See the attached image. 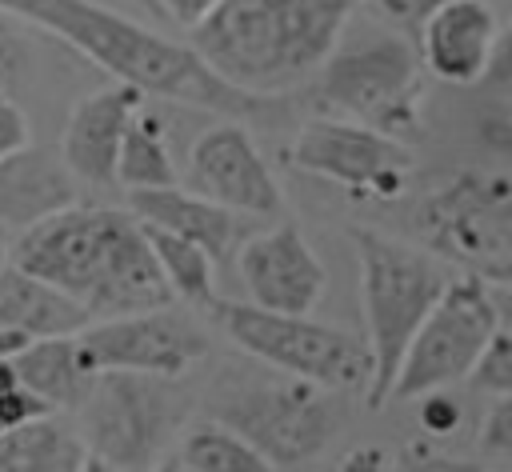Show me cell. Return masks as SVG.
Here are the masks:
<instances>
[{"mask_svg": "<svg viewBox=\"0 0 512 472\" xmlns=\"http://www.w3.org/2000/svg\"><path fill=\"white\" fill-rule=\"evenodd\" d=\"M8 364H12L16 380L24 388H32L52 412L76 408L84 388H88V380H92V372L80 364L76 336H36Z\"/></svg>", "mask_w": 512, "mask_h": 472, "instance_id": "cell-20", "label": "cell"}, {"mask_svg": "<svg viewBox=\"0 0 512 472\" xmlns=\"http://www.w3.org/2000/svg\"><path fill=\"white\" fill-rule=\"evenodd\" d=\"M348 240L360 256V304H364V328L372 352V376L364 392L368 404L380 408L388 400L392 376L400 368L412 332L448 288L452 268L436 252H420L368 224H352Z\"/></svg>", "mask_w": 512, "mask_h": 472, "instance_id": "cell-4", "label": "cell"}, {"mask_svg": "<svg viewBox=\"0 0 512 472\" xmlns=\"http://www.w3.org/2000/svg\"><path fill=\"white\" fill-rule=\"evenodd\" d=\"M188 180H192V192L232 212H244V216L284 212V196L272 168L264 164L248 128L236 120H224L200 132V140L188 148Z\"/></svg>", "mask_w": 512, "mask_h": 472, "instance_id": "cell-13", "label": "cell"}, {"mask_svg": "<svg viewBox=\"0 0 512 472\" xmlns=\"http://www.w3.org/2000/svg\"><path fill=\"white\" fill-rule=\"evenodd\" d=\"M28 68H32L28 40L20 36V28L12 24V16H8V12H0V84H4V88L20 84Z\"/></svg>", "mask_w": 512, "mask_h": 472, "instance_id": "cell-26", "label": "cell"}, {"mask_svg": "<svg viewBox=\"0 0 512 472\" xmlns=\"http://www.w3.org/2000/svg\"><path fill=\"white\" fill-rule=\"evenodd\" d=\"M32 340H36V336H28V332H20V328H0V360H12V356L24 352Z\"/></svg>", "mask_w": 512, "mask_h": 472, "instance_id": "cell-34", "label": "cell"}, {"mask_svg": "<svg viewBox=\"0 0 512 472\" xmlns=\"http://www.w3.org/2000/svg\"><path fill=\"white\" fill-rule=\"evenodd\" d=\"M80 472H116L112 464H104V460H96V456H84V468Z\"/></svg>", "mask_w": 512, "mask_h": 472, "instance_id": "cell-35", "label": "cell"}, {"mask_svg": "<svg viewBox=\"0 0 512 472\" xmlns=\"http://www.w3.org/2000/svg\"><path fill=\"white\" fill-rule=\"evenodd\" d=\"M152 472H184V464H180L176 456H164V460H160V464H156Z\"/></svg>", "mask_w": 512, "mask_h": 472, "instance_id": "cell-36", "label": "cell"}, {"mask_svg": "<svg viewBox=\"0 0 512 472\" xmlns=\"http://www.w3.org/2000/svg\"><path fill=\"white\" fill-rule=\"evenodd\" d=\"M148 4H152V0H148Z\"/></svg>", "mask_w": 512, "mask_h": 472, "instance_id": "cell-39", "label": "cell"}, {"mask_svg": "<svg viewBox=\"0 0 512 472\" xmlns=\"http://www.w3.org/2000/svg\"><path fill=\"white\" fill-rule=\"evenodd\" d=\"M4 260H8V228L0 224V264H4Z\"/></svg>", "mask_w": 512, "mask_h": 472, "instance_id": "cell-37", "label": "cell"}, {"mask_svg": "<svg viewBox=\"0 0 512 472\" xmlns=\"http://www.w3.org/2000/svg\"><path fill=\"white\" fill-rule=\"evenodd\" d=\"M432 252L488 284L512 276V184L500 172H460L420 208Z\"/></svg>", "mask_w": 512, "mask_h": 472, "instance_id": "cell-10", "label": "cell"}, {"mask_svg": "<svg viewBox=\"0 0 512 472\" xmlns=\"http://www.w3.org/2000/svg\"><path fill=\"white\" fill-rule=\"evenodd\" d=\"M128 208L136 220L156 224L172 236H184L192 244H200L212 264H224V256H232L236 240H240V216L192 188L180 184H164V188H128Z\"/></svg>", "mask_w": 512, "mask_h": 472, "instance_id": "cell-18", "label": "cell"}, {"mask_svg": "<svg viewBox=\"0 0 512 472\" xmlns=\"http://www.w3.org/2000/svg\"><path fill=\"white\" fill-rule=\"evenodd\" d=\"M204 348H208L204 336L168 308L92 320L88 328L76 332V352L88 372L124 368V372L180 376L188 364L204 356Z\"/></svg>", "mask_w": 512, "mask_h": 472, "instance_id": "cell-12", "label": "cell"}, {"mask_svg": "<svg viewBox=\"0 0 512 472\" xmlns=\"http://www.w3.org/2000/svg\"><path fill=\"white\" fill-rule=\"evenodd\" d=\"M212 416L216 424L244 436L280 472L312 464L336 432V404L328 388L288 372L232 384L216 396Z\"/></svg>", "mask_w": 512, "mask_h": 472, "instance_id": "cell-9", "label": "cell"}, {"mask_svg": "<svg viewBox=\"0 0 512 472\" xmlns=\"http://www.w3.org/2000/svg\"><path fill=\"white\" fill-rule=\"evenodd\" d=\"M364 4H372L380 16H388L392 24H400V28H408V32H416V24L428 16V8H436L440 0H364Z\"/></svg>", "mask_w": 512, "mask_h": 472, "instance_id": "cell-32", "label": "cell"}, {"mask_svg": "<svg viewBox=\"0 0 512 472\" xmlns=\"http://www.w3.org/2000/svg\"><path fill=\"white\" fill-rule=\"evenodd\" d=\"M476 444H480V452H488L496 460H504L512 452V400L508 396H496V404L488 408V416L476 432Z\"/></svg>", "mask_w": 512, "mask_h": 472, "instance_id": "cell-27", "label": "cell"}, {"mask_svg": "<svg viewBox=\"0 0 512 472\" xmlns=\"http://www.w3.org/2000/svg\"><path fill=\"white\" fill-rule=\"evenodd\" d=\"M144 104V92L132 84H108L92 96H84L60 136V160L68 164V172L84 184H116V152H120V136L128 116Z\"/></svg>", "mask_w": 512, "mask_h": 472, "instance_id": "cell-16", "label": "cell"}, {"mask_svg": "<svg viewBox=\"0 0 512 472\" xmlns=\"http://www.w3.org/2000/svg\"><path fill=\"white\" fill-rule=\"evenodd\" d=\"M420 72L424 68L416 44L392 32H372L364 40L332 48V56L312 76L316 104L324 116L364 124L380 136L408 144L412 136H420V100H424Z\"/></svg>", "mask_w": 512, "mask_h": 472, "instance_id": "cell-6", "label": "cell"}, {"mask_svg": "<svg viewBox=\"0 0 512 472\" xmlns=\"http://www.w3.org/2000/svg\"><path fill=\"white\" fill-rule=\"evenodd\" d=\"M0 432H4V424H0Z\"/></svg>", "mask_w": 512, "mask_h": 472, "instance_id": "cell-38", "label": "cell"}, {"mask_svg": "<svg viewBox=\"0 0 512 472\" xmlns=\"http://www.w3.org/2000/svg\"><path fill=\"white\" fill-rule=\"evenodd\" d=\"M76 176L60 160L56 148L24 144L8 156H0V224L4 228H28L68 204H76Z\"/></svg>", "mask_w": 512, "mask_h": 472, "instance_id": "cell-17", "label": "cell"}, {"mask_svg": "<svg viewBox=\"0 0 512 472\" xmlns=\"http://www.w3.org/2000/svg\"><path fill=\"white\" fill-rule=\"evenodd\" d=\"M84 456V440L52 412L0 432V472H80Z\"/></svg>", "mask_w": 512, "mask_h": 472, "instance_id": "cell-21", "label": "cell"}, {"mask_svg": "<svg viewBox=\"0 0 512 472\" xmlns=\"http://www.w3.org/2000/svg\"><path fill=\"white\" fill-rule=\"evenodd\" d=\"M236 268L252 304L268 312H312L328 284L324 264L292 220L248 236L236 252Z\"/></svg>", "mask_w": 512, "mask_h": 472, "instance_id": "cell-14", "label": "cell"}, {"mask_svg": "<svg viewBox=\"0 0 512 472\" xmlns=\"http://www.w3.org/2000/svg\"><path fill=\"white\" fill-rule=\"evenodd\" d=\"M500 52V12L492 0H440L416 24L420 68L448 84H480Z\"/></svg>", "mask_w": 512, "mask_h": 472, "instance_id": "cell-15", "label": "cell"}, {"mask_svg": "<svg viewBox=\"0 0 512 472\" xmlns=\"http://www.w3.org/2000/svg\"><path fill=\"white\" fill-rule=\"evenodd\" d=\"M284 160L300 172L336 180L356 196H380V200L400 196L412 172L408 144L340 116H316L300 124L296 140L284 148Z\"/></svg>", "mask_w": 512, "mask_h": 472, "instance_id": "cell-11", "label": "cell"}, {"mask_svg": "<svg viewBox=\"0 0 512 472\" xmlns=\"http://www.w3.org/2000/svg\"><path fill=\"white\" fill-rule=\"evenodd\" d=\"M416 400H420L416 416H420V428H424V432H432V436H448V432L460 428V404H456V396H448L444 388L420 392Z\"/></svg>", "mask_w": 512, "mask_h": 472, "instance_id": "cell-28", "label": "cell"}, {"mask_svg": "<svg viewBox=\"0 0 512 472\" xmlns=\"http://www.w3.org/2000/svg\"><path fill=\"white\" fill-rule=\"evenodd\" d=\"M504 320H508V284H488L468 272L452 276L440 300L412 332L400 368L392 376L388 400H416L420 392L468 380L480 348Z\"/></svg>", "mask_w": 512, "mask_h": 472, "instance_id": "cell-8", "label": "cell"}, {"mask_svg": "<svg viewBox=\"0 0 512 472\" xmlns=\"http://www.w3.org/2000/svg\"><path fill=\"white\" fill-rule=\"evenodd\" d=\"M400 472H488L480 460H460V456H436L432 448H412L400 464Z\"/></svg>", "mask_w": 512, "mask_h": 472, "instance_id": "cell-31", "label": "cell"}, {"mask_svg": "<svg viewBox=\"0 0 512 472\" xmlns=\"http://www.w3.org/2000/svg\"><path fill=\"white\" fill-rule=\"evenodd\" d=\"M212 312L248 356L272 364L276 372L312 380L328 392L368 388V376H372L368 340L336 324H320L308 312H268L236 300H216Z\"/></svg>", "mask_w": 512, "mask_h": 472, "instance_id": "cell-7", "label": "cell"}, {"mask_svg": "<svg viewBox=\"0 0 512 472\" xmlns=\"http://www.w3.org/2000/svg\"><path fill=\"white\" fill-rule=\"evenodd\" d=\"M156 8H164V16L168 20H176L180 28H196L208 12H212V4L216 0H152Z\"/></svg>", "mask_w": 512, "mask_h": 472, "instance_id": "cell-33", "label": "cell"}, {"mask_svg": "<svg viewBox=\"0 0 512 472\" xmlns=\"http://www.w3.org/2000/svg\"><path fill=\"white\" fill-rule=\"evenodd\" d=\"M468 380L488 388L492 396H508L512 392V340H508V324H496V332L480 348Z\"/></svg>", "mask_w": 512, "mask_h": 472, "instance_id": "cell-25", "label": "cell"}, {"mask_svg": "<svg viewBox=\"0 0 512 472\" xmlns=\"http://www.w3.org/2000/svg\"><path fill=\"white\" fill-rule=\"evenodd\" d=\"M48 412H52V408H48L32 388H24L20 380L0 392V424H4V428L24 424V420H36V416H48Z\"/></svg>", "mask_w": 512, "mask_h": 472, "instance_id": "cell-29", "label": "cell"}, {"mask_svg": "<svg viewBox=\"0 0 512 472\" xmlns=\"http://www.w3.org/2000/svg\"><path fill=\"white\" fill-rule=\"evenodd\" d=\"M88 324L92 316L84 304L12 260L0 264V328H20L28 336H76Z\"/></svg>", "mask_w": 512, "mask_h": 472, "instance_id": "cell-19", "label": "cell"}, {"mask_svg": "<svg viewBox=\"0 0 512 472\" xmlns=\"http://www.w3.org/2000/svg\"><path fill=\"white\" fill-rule=\"evenodd\" d=\"M0 12L68 40L80 56L100 64L120 84L140 88L144 96L192 104L228 120H252L276 104L268 96H248L224 84L188 44H176L96 0H0Z\"/></svg>", "mask_w": 512, "mask_h": 472, "instance_id": "cell-2", "label": "cell"}, {"mask_svg": "<svg viewBox=\"0 0 512 472\" xmlns=\"http://www.w3.org/2000/svg\"><path fill=\"white\" fill-rule=\"evenodd\" d=\"M176 460L184 464V472H280L276 464H268L244 436H236L224 424H200L184 436Z\"/></svg>", "mask_w": 512, "mask_h": 472, "instance_id": "cell-24", "label": "cell"}, {"mask_svg": "<svg viewBox=\"0 0 512 472\" xmlns=\"http://www.w3.org/2000/svg\"><path fill=\"white\" fill-rule=\"evenodd\" d=\"M356 0H216L188 28V48L224 84L248 96H284L308 84L344 40Z\"/></svg>", "mask_w": 512, "mask_h": 472, "instance_id": "cell-3", "label": "cell"}, {"mask_svg": "<svg viewBox=\"0 0 512 472\" xmlns=\"http://www.w3.org/2000/svg\"><path fill=\"white\" fill-rule=\"evenodd\" d=\"M28 140H32L28 120H24L20 104L12 100V92L0 84V156H8V152H16V148H24Z\"/></svg>", "mask_w": 512, "mask_h": 472, "instance_id": "cell-30", "label": "cell"}, {"mask_svg": "<svg viewBox=\"0 0 512 472\" xmlns=\"http://www.w3.org/2000/svg\"><path fill=\"white\" fill-rule=\"evenodd\" d=\"M76 416L88 456L116 472H152L192 416V392L180 376L104 368L92 372Z\"/></svg>", "mask_w": 512, "mask_h": 472, "instance_id": "cell-5", "label": "cell"}, {"mask_svg": "<svg viewBox=\"0 0 512 472\" xmlns=\"http://www.w3.org/2000/svg\"><path fill=\"white\" fill-rule=\"evenodd\" d=\"M116 180L124 188H164L176 184V164L164 140V120L152 108H136L124 124L116 152Z\"/></svg>", "mask_w": 512, "mask_h": 472, "instance_id": "cell-22", "label": "cell"}, {"mask_svg": "<svg viewBox=\"0 0 512 472\" xmlns=\"http://www.w3.org/2000/svg\"><path fill=\"white\" fill-rule=\"evenodd\" d=\"M140 228H144V240H148L156 264H160V272H164V280L172 288V300H184V304H196V308H212L220 300L216 296V280H212V268H216L212 256L200 244H192L184 236H172V232H164L156 224L140 220Z\"/></svg>", "mask_w": 512, "mask_h": 472, "instance_id": "cell-23", "label": "cell"}, {"mask_svg": "<svg viewBox=\"0 0 512 472\" xmlns=\"http://www.w3.org/2000/svg\"><path fill=\"white\" fill-rule=\"evenodd\" d=\"M8 260L88 308L92 320L172 304V288L132 212L68 204L8 244Z\"/></svg>", "mask_w": 512, "mask_h": 472, "instance_id": "cell-1", "label": "cell"}]
</instances>
